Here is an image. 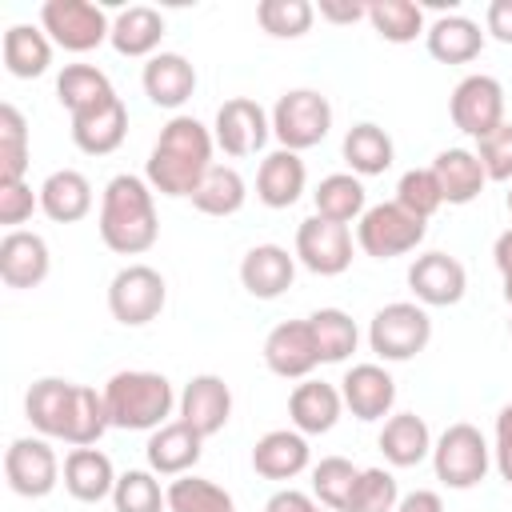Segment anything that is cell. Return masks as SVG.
I'll list each match as a JSON object with an SVG mask.
<instances>
[{"label": "cell", "instance_id": "cell-1", "mask_svg": "<svg viewBox=\"0 0 512 512\" xmlns=\"http://www.w3.org/2000/svg\"><path fill=\"white\" fill-rule=\"evenodd\" d=\"M212 148L216 140L196 116H172L148 152L144 180L160 196H192L212 168Z\"/></svg>", "mask_w": 512, "mask_h": 512}, {"label": "cell", "instance_id": "cell-2", "mask_svg": "<svg viewBox=\"0 0 512 512\" xmlns=\"http://www.w3.org/2000/svg\"><path fill=\"white\" fill-rule=\"evenodd\" d=\"M100 240L120 252V256H140L156 244L160 236V220H156V200H152V184L144 176L120 172L104 184L100 196Z\"/></svg>", "mask_w": 512, "mask_h": 512}, {"label": "cell", "instance_id": "cell-3", "mask_svg": "<svg viewBox=\"0 0 512 512\" xmlns=\"http://www.w3.org/2000/svg\"><path fill=\"white\" fill-rule=\"evenodd\" d=\"M104 404H108L112 428H124V432H156L160 424H168V416H172V408L180 400H176L168 376L144 372V368H128V372H116L104 384Z\"/></svg>", "mask_w": 512, "mask_h": 512}, {"label": "cell", "instance_id": "cell-4", "mask_svg": "<svg viewBox=\"0 0 512 512\" xmlns=\"http://www.w3.org/2000/svg\"><path fill=\"white\" fill-rule=\"evenodd\" d=\"M492 468V448L476 424H448L432 444V472L444 488H476Z\"/></svg>", "mask_w": 512, "mask_h": 512}, {"label": "cell", "instance_id": "cell-5", "mask_svg": "<svg viewBox=\"0 0 512 512\" xmlns=\"http://www.w3.org/2000/svg\"><path fill=\"white\" fill-rule=\"evenodd\" d=\"M428 340H432V320H428L424 304H416V300H392L368 324V348L388 364L420 356L428 348Z\"/></svg>", "mask_w": 512, "mask_h": 512}, {"label": "cell", "instance_id": "cell-6", "mask_svg": "<svg viewBox=\"0 0 512 512\" xmlns=\"http://www.w3.org/2000/svg\"><path fill=\"white\" fill-rule=\"evenodd\" d=\"M424 236H428V220L404 212L396 200H380V204L364 208V216L356 220V244L372 260H392V256L416 252Z\"/></svg>", "mask_w": 512, "mask_h": 512}, {"label": "cell", "instance_id": "cell-7", "mask_svg": "<svg viewBox=\"0 0 512 512\" xmlns=\"http://www.w3.org/2000/svg\"><path fill=\"white\" fill-rule=\"evenodd\" d=\"M332 128V104L316 88H292L272 108V136L288 152L316 148Z\"/></svg>", "mask_w": 512, "mask_h": 512}, {"label": "cell", "instance_id": "cell-8", "mask_svg": "<svg viewBox=\"0 0 512 512\" xmlns=\"http://www.w3.org/2000/svg\"><path fill=\"white\" fill-rule=\"evenodd\" d=\"M40 28L64 52H92L112 36V20L92 0H48L40 8Z\"/></svg>", "mask_w": 512, "mask_h": 512}, {"label": "cell", "instance_id": "cell-9", "mask_svg": "<svg viewBox=\"0 0 512 512\" xmlns=\"http://www.w3.org/2000/svg\"><path fill=\"white\" fill-rule=\"evenodd\" d=\"M164 300H168V284L156 268L148 264H128L112 276L108 284V312L112 320H120L124 328H140V324H152L160 312H164Z\"/></svg>", "mask_w": 512, "mask_h": 512}, {"label": "cell", "instance_id": "cell-10", "mask_svg": "<svg viewBox=\"0 0 512 512\" xmlns=\"http://www.w3.org/2000/svg\"><path fill=\"white\" fill-rule=\"evenodd\" d=\"M448 112H452V124L464 136L484 140L488 132H496L504 124V88H500V80L496 76H484V72L464 76L452 88Z\"/></svg>", "mask_w": 512, "mask_h": 512}, {"label": "cell", "instance_id": "cell-11", "mask_svg": "<svg viewBox=\"0 0 512 512\" xmlns=\"http://www.w3.org/2000/svg\"><path fill=\"white\" fill-rule=\"evenodd\" d=\"M8 488L24 500H40L60 484V460L44 436H16L4 452Z\"/></svg>", "mask_w": 512, "mask_h": 512}, {"label": "cell", "instance_id": "cell-12", "mask_svg": "<svg viewBox=\"0 0 512 512\" xmlns=\"http://www.w3.org/2000/svg\"><path fill=\"white\" fill-rule=\"evenodd\" d=\"M272 136V116L248 100V96H232L216 108V124H212V140L224 156H252L268 144Z\"/></svg>", "mask_w": 512, "mask_h": 512}, {"label": "cell", "instance_id": "cell-13", "mask_svg": "<svg viewBox=\"0 0 512 512\" xmlns=\"http://www.w3.org/2000/svg\"><path fill=\"white\" fill-rule=\"evenodd\" d=\"M296 260L316 276H340L352 264V232L348 224L308 216L296 228Z\"/></svg>", "mask_w": 512, "mask_h": 512}, {"label": "cell", "instance_id": "cell-14", "mask_svg": "<svg viewBox=\"0 0 512 512\" xmlns=\"http://www.w3.org/2000/svg\"><path fill=\"white\" fill-rule=\"evenodd\" d=\"M408 288L416 296V304L424 308H448L464 300L468 288V272L456 256L448 252H424L408 264Z\"/></svg>", "mask_w": 512, "mask_h": 512}, {"label": "cell", "instance_id": "cell-15", "mask_svg": "<svg viewBox=\"0 0 512 512\" xmlns=\"http://www.w3.org/2000/svg\"><path fill=\"white\" fill-rule=\"evenodd\" d=\"M264 364L280 380H308L320 364V348L308 320H284L264 336Z\"/></svg>", "mask_w": 512, "mask_h": 512}, {"label": "cell", "instance_id": "cell-16", "mask_svg": "<svg viewBox=\"0 0 512 512\" xmlns=\"http://www.w3.org/2000/svg\"><path fill=\"white\" fill-rule=\"evenodd\" d=\"M228 416H232V388L224 384V376L200 372V376H192L184 384V392H180V420L192 424L204 440L224 432Z\"/></svg>", "mask_w": 512, "mask_h": 512}, {"label": "cell", "instance_id": "cell-17", "mask_svg": "<svg viewBox=\"0 0 512 512\" xmlns=\"http://www.w3.org/2000/svg\"><path fill=\"white\" fill-rule=\"evenodd\" d=\"M340 396L356 420H384L396 404V380L380 364H352L340 380Z\"/></svg>", "mask_w": 512, "mask_h": 512}, {"label": "cell", "instance_id": "cell-18", "mask_svg": "<svg viewBox=\"0 0 512 512\" xmlns=\"http://www.w3.org/2000/svg\"><path fill=\"white\" fill-rule=\"evenodd\" d=\"M292 280H296V256H288V248H280V244H256L240 260V284L256 300L284 296L292 288Z\"/></svg>", "mask_w": 512, "mask_h": 512}, {"label": "cell", "instance_id": "cell-19", "mask_svg": "<svg viewBox=\"0 0 512 512\" xmlns=\"http://www.w3.org/2000/svg\"><path fill=\"white\" fill-rule=\"evenodd\" d=\"M200 452H204V436L192 424H184V420L160 424L148 436V444H144L148 468L156 476H184V472H192L196 460H200Z\"/></svg>", "mask_w": 512, "mask_h": 512}, {"label": "cell", "instance_id": "cell-20", "mask_svg": "<svg viewBox=\"0 0 512 512\" xmlns=\"http://www.w3.org/2000/svg\"><path fill=\"white\" fill-rule=\"evenodd\" d=\"M76 388L72 380H60V376H44L28 388L24 396V416L28 424L40 432V436H52V440H64L68 432V420H72V408H76Z\"/></svg>", "mask_w": 512, "mask_h": 512}, {"label": "cell", "instance_id": "cell-21", "mask_svg": "<svg viewBox=\"0 0 512 512\" xmlns=\"http://www.w3.org/2000/svg\"><path fill=\"white\" fill-rule=\"evenodd\" d=\"M48 268H52V256H48L44 236L16 228V232H8L0 240V280L8 288H36V284H44Z\"/></svg>", "mask_w": 512, "mask_h": 512}, {"label": "cell", "instance_id": "cell-22", "mask_svg": "<svg viewBox=\"0 0 512 512\" xmlns=\"http://www.w3.org/2000/svg\"><path fill=\"white\" fill-rule=\"evenodd\" d=\"M344 412V396L336 384H324V380H304L292 388L288 396V416H292V428L304 432V436H324L336 428Z\"/></svg>", "mask_w": 512, "mask_h": 512}, {"label": "cell", "instance_id": "cell-23", "mask_svg": "<svg viewBox=\"0 0 512 512\" xmlns=\"http://www.w3.org/2000/svg\"><path fill=\"white\" fill-rule=\"evenodd\" d=\"M128 136V108L120 96H112L100 108H88L80 116H72V144L88 156H108L124 144Z\"/></svg>", "mask_w": 512, "mask_h": 512}, {"label": "cell", "instance_id": "cell-24", "mask_svg": "<svg viewBox=\"0 0 512 512\" xmlns=\"http://www.w3.org/2000/svg\"><path fill=\"white\" fill-rule=\"evenodd\" d=\"M304 184H308V168H304L300 152L276 148V152H268L260 160V172H256V196H260V204H268V208H292L304 196Z\"/></svg>", "mask_w": 512, "mask_h": 512}, {"label": "cell", "instance_id": "cell-25", "mask_svg": "<svg viewBox=\"0 0 512 512\" xmlns=\"http://www.w3.org/2000/svg\"><path fill=\"white\" fill-rule=\"evenodd\" d=\"M144 96L156 104V108H180L192 92H196V68L188 64V56L180 52H156L148 64H144Z\"/></svg>", "mask_w": 512, "mask_h": 512}, {"label": "cell", "instance_id": "cell-26", "mask_svg": "<svg viewBox=\"0 0 512 512\" xmlns=\"http://www.w3.org/2000/svg\"><path fill=\"white\" fill-rule=\"evenodd\" d=\"M252 468L264 480H292L308 468V440L296 428H272L252 448Z\"/></svg>", "mask_w": 512, "mask_h": 512}, {"label": "cell", "instance_id": "cell-27", "mask_svg": "<svg viewBox=\"0 0 512 512\" xmlns=\"http://www.w3.org/2000/svg\"><path fill=\"white\" fill-rule=\"evenodd\" d=\"M116 468L100 448H72L64 456V488L80 504H100L116 488Z\"/></svg>", "mask_w": 512, "mask_h": 512}, {"label": "cell", "instance_id": "cell-28", "mask_svg": "<svg viewBox=\"0 0 512 512\" xmlns=\"http://www.w3.org/2000/svg\"><path fill=\"white\" fill-rule=\"evenodd\" d=\"M424 40H428L432 60H440V64H468V60H476L480 48H484V32H480V24L468 20V16H460V12L436 16V20L428 24Z\"/></svg>", "mask_w": 512, "mask_h": 512}, {"label": "cell", "instance_id": "cell-29", "mask_svg": "<svg viewBox=\"0 0 512 512\" xmlns=\"http://www.w3.org/2000/svg\"><path fill=\"white\" fill-rule=\"evenodd\" d=\"M40 212L56 224H76L92 212V184L76 168H60L40 184Z\"/></svg>", "mask_w": 512, "mask_h": 512}, {"label": "cell", "instance_id": "cell-30", "mask_svg": "<svg viewBox=\"0 0 512 512\" xmlns=\"http://www.w3.org/2000/svg\"><path fill=\"white\" fill-rule=\"evenodd\" d=\"M380 452L392 468H416L420 460H428L432 456V432H428L424 416H416V412L388 416L380 428Z\"/></svg>", "mask_w": 512, "mask_h": 512}, {"label": "cell", "instance_id": "cell-31", "mask_svg": "<svg viewBox=\"0 0 512 512\" xmlns=\"http://www.w3.org/2000/svg\"><path fill=\"white\" fill-rule=\"evenodd\" d=\"M432 172L440 180L444 204H472L484 192V184H488L480 156L468 152V148H444V152H436Z\"/></svg>", "mask_w": 512, "mask_h": 512}, {"label": "cell", "instance_id": "cell-32", "mask_svg": "<svg viewBox=\"0 0 512 512\" xmlns=\"http://www.w3.org/2000/svg\"><path fill=\"white\" fill-rule=\"evenodd\" d=\"M160 40H164V16L156 12V8H148V4H132V8H124L116 20H112V36H108V44L120 52V56H132V60H140V56H156V48H160Z\"/></svg>", "mask_w": 512, "mask_h": 512}, {"label": "cell", "instance_id": "cell-33", "mask_svg": "<svg viewBox=\"0 0 512 512\" xmlns=\"http://www.w3.org/2000/svg\"><path fill=\"white\" fill-rule=\"evenodd\" d=\"M344 164L352 168V176H380V172H388L392 168V160H396V148H392V136L380 128V124H372V120H364V124H352L348 132H344Z\"/></svg>", "mask_w": 512, "mask_h": 512}, {"label": "cell", "instance_id": "cell-34", "mask_svg": "<svg viewBox=\"0 0 512 512\" xmlns=\"http://www.w3.org/2000/svg\"><path fill=\"white\" fill-rule=\"evenodd\" d=\"M112 96H116V88L96 64H64V72L56 76V100H60V108H68V116L100 108Z\"/></svg>", "mask_w": 512, "mask_h": 512}, {"label": "cell", "instance_id": "cell-35", "mask_svg": "<svg viewBox=\"0 0 512 512\" xmlns=\"http://www.w3.org/2000/svg\"><path fill=\"white\" fill-rule=\"evenodd\" d=\"M48 64H52V40L44 28L12 24L4 32V68L16 80H36L48 72Z\"/></svg>", "mask_w": 512, "mask_h": 512}, {"label": "cell", "instance_id": "cell-36", "mask_svg": "<svg viewBox=\"0 0 512 512\" xmlns=\"http://www.w3.org/2000/svg\"><path fill=\"white\" fill-rule=\"evenodd\" d=\"M188 200L204 216H236L248 200V184L232 164H212Z\"/></svg>", "mask_w": 512, "mask_h": 512}, {"label": "cell", "instance_id": "cell-37", "mask_svg": "<svg viewBox=\"0 0 512 512\" xmlns=\"http://www.w3.org/2000/svg\"><path fill=\"white\" fill-rule=\"evenodd\" d=\"M312 204H316V216L336 220V224H352V220L364 216L368 196H364L360 176H352V172H332V176H324V180L316 184Z\"/></svg>", "mask_w": 512, "mask_h": 512}, {"label": "cell", "instance_id": "cell-38", "mask_svg": "<svg viewBox=\"0 0 512 512\" xmlns=\"http://www.w3.org/2000/svg\"><path fill=\"white\" fill-rule=\"evenodd\" d=\"M308 324H312V336H316V348H320V364H340L356 352L360 328L344 308H316L308 316Z\"/></svg>", "mask_w": 512, "mask_h": 512}, {"label": "cell", "instance_id": "cell-39", "mask_svg": "<svg viewBox=\"0 0 512 512\" xmlns=\"http://www.w3.org/2000/svg\"><path fill=\"white\" fill-rule=\"evenodd\" d=\"M368 20L376 28L380 40L388 44H412L424 28V8L412 4V0H372L368 4Z\"/></svg>", "mask_w": 512, "mask_h": 512}, {"label": "cell", "instance_id": "cell-40", "mask_svg": "<svg viewBox=\"0 0 512 512\" xmlns=\"http://www.w3.org/2000/svg\"><path fill=\"white\" fill-rule=\"evenodd\" d=\"M164 496H168V512H236L232 496L220 484H212L204 476H192V472L176 476L164 488Z\"/></svg>", "mask_w": 512, "mask_h": 512}, {"label": "cell", "instance_id": "cell-41", "mask_svg": "<svg viewBox=\"0 0 512 512\" xmlns=\"http://www.w3.org/2000/svg\"><path fill=\"white\" fill-rule=\"evenodd\" d=\"M108 428H112V420H108L104 392L80 384V388H76V408H72V420H68V432H64V444H72V448H92Z\"/></svg>", "mask_w": 512, "mask_h": 512}, {"label": "cell", "instance_id": "cell-42", "mask_svg": "<svg viewBox=\"0 0 512 512\" xmlns=\"http://www.w3.org/2000/svg\"><path fill=\"white\" fill-rule=\"evenodd\" d=\"M28 172V124L16 104H0V184H16Z\"/></svg>", "mask_w": 512, "mask_h": 512}, {"label": "cell", "instance_id": "cell-43", "mask_svg": "<svg viewBox=\"0 0 512 512\" xmlns=\"http://www.w3.org/2000/svg\"><path fill=\"white\" fill-rule=\"evenodd\" d=\"M360 480V468L344 456H324L316 468H312V496L332 508V512H344L348 500H352V488Z\"/></svg>", "mask_w": 512, "mask_h": 512}, {"label": "cell", "instance_id": "cell-44", "mask_svg": "<svg viewBox=\"0 0 512 512\" xmlns=\"http://www.w3.org/2000/svg\"><path fill=\"white\" fill-rule=\"evenodd\" d=\"M112 508L116 512H164L168 496L160 492V480L152 468H128L112 488Z\"/></svg>", "mask_w": 512, "mask_h": 512}, {"label": "cell", "instance_id": "cell-45", "mask_svg": "<svg viewBox=\"0 0 512 512\" xmlns=\"http://www.w3.org/2000/svg\"><path fill=\"white\" fill-rule=\"evenodd\" d=\"M256 20L268 36L276 40H296L312 28L316 20V8L308 0H260L256 4Z\"/></svg>", "mask_w": 512, "mask_h": 512}, {"label": "cell", "instance_id": "cell-46", "mask_svg": "<svg viewBox=\"0 0 512 512\" xmlns=\"http://www.w3.org/2000/svg\"><path fill=\"white\" fill-rule=\"evenodd\" d=\"M396 504H400L396 476L388 468H360V480L344 512H396Z\"/></svg>", "mask_w": 512, "mask_h": 512}, {"label": "cell", "instance_id": "cell-47", "mask_svg": "<svg viewBox=\"0 0 512 512\" xmlns=\"http://www.w3.org/2000/svg\"><path fill=\"white\" fill-rule=\"evenodd\" d=\"M396 204L420 220H428L440 204H444V192H440V180L432 168H408L396 184Z\"/></svg>", "mask_w": 512, "mask_h": 512}, {"label": "cell", "instance_id": "cell-48", "mask_svg": "<svg viewBox=\"0 0 512 512\" xmlns=\"http://www.w3.org/2000/svg\"><path fill=\"white\" fill-rule=\"evenodd\" d=\"M476 156H480L488 180L508 184L512 180V124L504 120L496 132H488L484 140H476Z\"/></svg>", "mask_w": 512, "mask_h": 512}, {"label": "cell", "instance_id": "cell-49", "mask_svg": "<svg viewBox=\"0 0 512 512\" xmlns=\"http://www.w3.org/2000/svg\"><path fill=\"white\" fill-rule=\"evenodd\" d=\"M36 208H40V192H32V184L24 180L0 184V224H8V232H16V224H24Z\"/></svg>", "mask_w": 512, "mask_h": 512}, {"label": "cell", "instance_id": "cell-50", "mask_svg": "<svg viewBox=\"0 0 512 512\" xmlns=\"http://www.w3.org/2000/svg\"><path fill=\"white\" fill-rule=\"evenodd\" d=\"M492 456H496L500 476L512 484V404H504L496 412V444H492Z\"/></svg>", "mask_w": 512, "mask_h": 512}, {"label": "cell", "instance_id": "cell-51", "mask_svg": "<svg viewBox=\"0 0 512 512\" xmlns=\"http://www.w3.org/2000/svg\"><path fill=\"white\" fill-rule=\"evenodd\" d=\"M484 32L500 44H512V0H492L484 8Z\"/></svg>", "mask_w": 512, "mask_h": 512}, {"label": "cell", "instance_id": "cell-52", "mask_svg": "<svg viewBox=\"0 0 512 512\" xmlns=\"http://www.w3.org/2000/svg\"><path fill=\"white\" fill-rule=\"evenodd\" d=\"M316 508H320L316 496H308V492H300V488H280V492H272L268 504H264V512H316Z\"/></svg>", "mask_w": 512, "mask_h": 512}, {"label": "cell", "instance_id": "cell-53", "mask_svg": "<svg viewBox=\"0 0 512 512\" xmlns=\"http://www.w3.org/2000/svg\"><path fill=\"white\" fill-rule=\"evenodd\" d=\"M492 260H496V268H500L504 300H508V308H512V228H504V232L496 236V244H492Z\"/></svg>", "mask_w": 512, "mask_h": 512}, {"label": "cell", "instance_id": "cell-54", "mask_svg": "<svg viewBox=\"0 0 512 512\" xmlns=\"http://www.w3.org/2000/svg\"><path fill=\"white\" fill-rule=\"evenodd\" d=\"M396 512H444V500H440V492H432V488H416V492L400 496Z\"/></svg>", "mask_w": 512, "mask_h": 512}, {"label": "cell", "instance_id": "cell-55", "mask_svg": "<svg viewBox=\"0 0 512 512\" xmlns=\"http://www.w3.org/2000/svg\"><path fill=\"white\" fill-rule=\"evenodd\" d=\"M364 16H368V4H332V0L320 4V20H332V24H356Z\"/></svg>", "mask_w": 512, "mask_h": 512}, {"label": "cell", "instance_id": "cell-56", "mask_svg": "<svg viewBox=\"0 0 512 512\" xmlns=\"http://www.w3.org/2000/svg\"><path fill=\"white\" fill-rule=\"evenodd\" d=\"M508 212H512V188H508Z\"/></svg>", "mask_w": 512, "mask_h": 512}, {"label": "cell", "instance_id": "cell-57", "mask_svg": "<svg viewBox=\"0 0 512 512\" xmlns=\"http://www.w3.org/2000/svg\"><path fill=\"white\" fill-rule=\"evenodd\" d=\"M316 512H332V508H316Z\"/></svg>", "mask_w": 512, "mask_h": 512}, {"label": "cell", "instance_id": "cell-58", "mask_svg": "<svg viewBox=\"0 0 512 512\" xmlns=\"http://www.w3.org/2000/svg\"><path fill=\"white\" fill-rule=\"evenodd\" d=\"M508 332H512V320H508Z\"/></svg>", "mask_w": 512, "mask_h": 512}]
</instances>
